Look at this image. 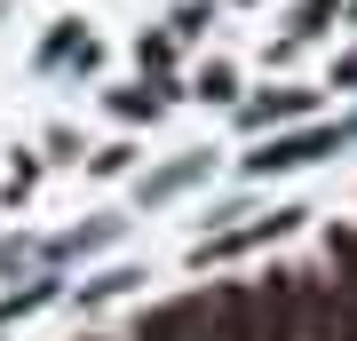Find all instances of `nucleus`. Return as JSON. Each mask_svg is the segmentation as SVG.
I'll list each match as a JSON object with an SVG mask.
<instances>
[{
    "mask_svg": "<svg viewBox=\"0 0 357 341\" xmlns=\"http://www.w3.org/2000/svg\"><path fill=\"white\" fill-rule=\"evenodd\" d=\"M294 317L310 341H357V294L326 278H294Z\"/></svg>",
    "mask_w": 357,
    "mask_h": 341,
    "instance_id": "obj_1",
    "label": "nucleus"
},
{
    "mask_svg": "<svg viewBox=\"0 0 357 341\" xmlns=\"http://www.w3.org/2000/svg\"><path fill=\"white\" fill-rule=\"evenodd\" d=\"M255 341H302V317H294V278H262V286H255Z\"/></svg>",
    "mask_w": 357,
    "mask_h": 341,
    "instance_id": "obj_2",
    "label": "nucleus"
}]
</instances>
